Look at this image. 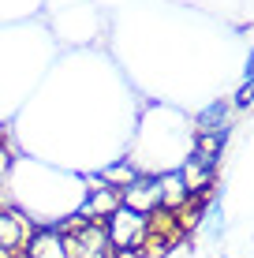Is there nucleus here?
<instances>
[{
	"label": "nucleus",
	"mask_w": 254,
	"mask_h": 258,
	"mask_svg": "<svg viewBox=\"0 0 254 258\" xmlns=\"http://www.w3.org/2000/svg\"><path fill=\"white\" fill-rule=\"evenodd\" d=\"M105 232H109V243H112L116 254L142 251V247L150 243V236H153V217L120 206V210H112L109 217H105Z\"/></svg>",
	"instance_id": "1"
},
{
	"label": "nucleus",
	"mask_w": 254,
	"mask_h": 258,
	"mask_svg": "<svg viewBox=\"0 0 254 258\" xmlns=\"http://www.w3.org/2000/svg\"><path fill=\"white\" fill-rule=\"evenodd\" d=\"M67 258H116L105 232V221H71L67 232Z\"/></svg>",
	"instance_id": "2"
},
{
	"label": "nucleus",
	"mask_w": 254,
	"mask_h": 258,
	"mask_svg": "<svg viewBox=\"0 0 254 258\" xmlns=\"http://www.w3.org/2000/svg\"><path fill=\"white\" fill-rule=\"evenodd\" d=\"M120 206H127L135 213H146V217L161 213V176L142 172L138 180H131L127 187L120 191Z\"/></svg>",
	"instance_id": "3"
},
{
	"label": "nucleus",
	"mask_w": 254,
	"mask_h": 258,
	"mask_svg": "<svg viewBox=\"0 0 254 258\" xmlns=\"http://www.w3.org/2000/svg\"><path fill=\"white\" fill-rule=\"evenodd\" d=\"M23 258H67V232H60L52 221L30 225V236L23 243Z\"/></svg>",
	"instance_id": "4"
},
{
	"label": "nucleus",
	"mask_w": 254,
	"mask_h": 258,
	"mask_svg": "<svg viewBox=\"0 0 254 258\" xmlns=\"http://www.w3.org/2000/svg\"><path fill=\"white\" fill-rule=\"evenodd\" d=\"M30 236V221L15 206H0V258H19Z\"/></svg>",
	"instance_id": "5"
},
{
	"label": "nucleus",
	"mask_w": 254,
	"mask_h": 258,
	"mask_svg": "<svg viewBox=\"0 0 254 258\" xmlns=\"http://www.w3.org/2000/svg\"><path fill=\"white\" fill-rule=\"evenodd\" d=\"M228 116H232V101L228 97H217L206 109H198L195 116V135H217V131H228Z\"/></svg>",
	"instance_id": "6"
},
{
	"label": "nucleus",
	"mask_w": 254,
	"mask_h": 258,
	"mask_svg": "<svg viewBox=\"0 0 254 258\" xmlns=\"http://www.w3.org/2000/svg\"><path fill=\"white\" fill-rule=\"evenodd\" d=\"M142 176V168H138L131 157H120L116 165H109V168H101V180L109 183V187H116V191H124L131 180H138Z\"/></svg>",
	"instance_id": "7"
},
{
	"label": "nucleus",
	"mask_w": 254,
	"mask_h": 258,
	"mask_svg": "<svg viewBox=\"0 0 254 258\" xmlns=\"http://www.w3.org/2000/svg\"><path fill=\"white\" fill-rule=\"evenodd\" d=\"M250 105H254V86L239 83V90H235V97H232V109H250Z\"/></svg>",
	"instance_id": "8"
},
{
	"label": "nucleus",
	"mask_w": 254,
	"mask_h": 258,
	"mask_svg": "<svg viewBox=\"0 0 254 258\" xmlns=\"http://www.w3.org/2000/svg\"><path fill=\"white\" fill-rule=\"evenodd\" d=\"M243 83L254 86V49H250V56H247V68H243Z\"/></svg>",
	"instance_id": "9"
}]
</instances>
